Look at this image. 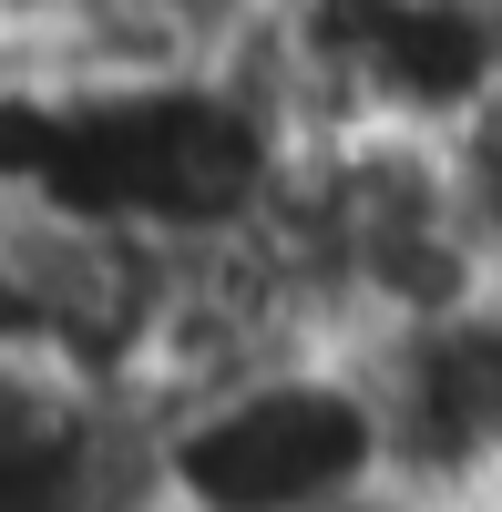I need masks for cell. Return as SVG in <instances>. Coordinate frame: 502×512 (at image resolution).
I'll use <instances>...</instances> for the list:
<instances>
[{"label": "cell", "instance_id": "obj_1", "mask_svg": "<svg viewBox=\"0 0 502 512\" xmlns=\"http://www.w3.org/2000/svg\"><path fill=\"white\" fill-rule=\"evenodd\" d=\"M257 236L287 256L308 318L339 349H369L380 328H410L492 277L462 175H451V134H400V123L308 134L287 154Z\"/></svg>", "mask_w": 502, "mask_h": 512}, {"label": "cell", "instance_id": "obj_2", "mask_svg": "<svg viewBox=\"0 0 502 512\" xmlns=\"http://www.w3.org/2000/svg\"><path fill=\"white\" fill-rule=\"evenodd\" d=\"M154 512H349L390 482V431L359 349H287L134 420Z\"/></svg>", "mask_w": 502, "mask_h": 512}, {"label": "cell", "instance_id": "obj_3", "mask_svg": "<svg viewBox=\"0 0 502 512\" xmlns=\"http://www.w3.org/2000/svg\"><path fill=\"white\" fill-rule=\"evenodd\" d=\"M390 482L431 512H502V277L369 338Z\"/></svg>", "mask_w": 502, "mask_h": 512}, {"label": "cell", "instance_id": "obj_4", "mask_svg": "<svg viewBox=\"0 0 502 512\" xmlns=\"http://www.w3.org/2000/svg\"><path fill=\"white\" fill-rule=\"evenodd\" d=\"M451 175H462V205H472V236L492 256V277H502V93L451 134Z\"/></svg>", "mask_w": 502, "mask_h": 512}, {"label": "cell", "instance_id": "obj_5", "mask_svg": "<svg viewBox=\"0 0 502 512\" xmlns=\"http://www.w3.org/2000/svg\"><path fill=\"white\" fill-rule=\"evenodd\" d=\"M472 11H502V0H472Z\"/></svg>", "mask_w": 502, "mask_h": 512}, {"label": "cell", "instance_id": "obj_6", "mask_svg": "<svg viewBox=\"0 0 502 512\" xmlns=\"http://www.w3.org/2000/svg\"><path fill=\"white\" fill-rule=\"evenodd\" d=\"M123 512H154V502H123Z\"/></svg>", "mask_w": 502, "mask_h": 512}]
</instances>
